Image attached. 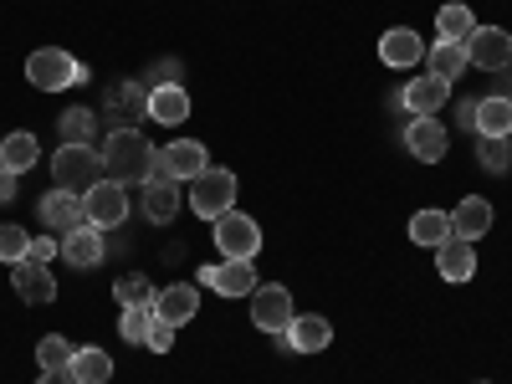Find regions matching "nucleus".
Segmentation results:
<instances>
[{
	"instance_id": "obj_1",
	"label": "nucleus",
	"mask_w": 512,
	"mask_h": 384,
	"mask_svg": "<svg viewBox=\"0 0 512 384\" xmlns=\"http://www.w3.org/2000/svg\"><path fill=\"white\" fill-rule=\"evenodd\" d=\"M154 159H159V149L139 134V128H113V134L103 139V169L118 185H144Z\"/></svg>"
},
{
	"instance_id": "obj_2",
	"label": "nucleus",
	"mask_w": 512,
	"mask_h": 384,
	"mask_svg": "<svg viewBox=\"0 0 512 384\" xmlns=\"http://www.w3.org/2000/svg\"><path fill=\"white\" fill-rule=\"evenodd\" d=\"M52 180H57V190L88 195L98 180H108L103 149H93V144H62V149L52 154Z\"/></svg>"
},
{
	"instance_id": "obj_3",
	"label": "nucleus",
	"mask_w": 512,
	"mask_h": 384,
	"mask_svg": "<svg viewBox=\"0 0 512 384\" xmlns=\"http://www.w3.org/2000/svg\"><path fill=\"white\" fill-rule=\"evenodd\" d=\"M26 77H31V88H41V93H62V88H77V82L88 77V67H82L72 52H62V47H41V52L26 57Z\"/></svg>"
},
{
	"instance_id": "obj_4",
	"label": "nucleus",
	"mask_w": 512,
	"mask_h": 384,
	"mask_svg": "<svg viewBox=\"0 0 512 384\" xmlns=\"http://www.w3.org/2000/svg\"><path fill=\"white\" fill-rule=\"evenodd\" d=\"M190 210L200 221H221L226 210H236V175L231 169H205L190 180Z\"/></svg>"
},
{
	"instance_id": "obj_5",
	"label": "nucleus",
	"mask_w": 512,
	"mask_h": 384,
	"mask_svg": "<svg viewBox=\"0 0 512 384\" xmlns=\"http://www.w3.org/2000/svg\"><path fill=\"white\" fill-rule=\"evenodd\" d=\"M205 169H210L205 144L175 139L169 149H159V159H154V169H149V180H195V175H205ZM149 180H144V185H149Z\"/></svg>"
},
{
	"instance_id": "obj_6",
	"label": "nucleus",
	"mask_w": 512,
	"mask_h": 384,
	"mask_svg": "<svg viewBox=\"0 0 512 384\" xmlns=\"http://www.w3.org/2000/svg\"><path fill=\"white\" fill-rule=\"evenodd\" d=\"M82 216H88V226H98V231L123 226V221H128V185L98 180L88 195H82Z\"/></svg>"
},
{
	"instance_id": "obj_7",
	"label": "nucleus",
	"mask_w": 512,
	"mask_h": 384,
	"mask_svg": "<svg viewBox=\"0 0 512 384\" xmlns=\"http://www.w3.org/2000/svg\"><path fill=\"white\" fill-rule=\"evenodd\" d=\"M210 226H216L221 256H231V262H256V251H262V231H256L251 216H241V210H226V216L210 221Z\"/></svg>"
},
{
	"instance_id": "obj_8",
	"label": "nucleus",
	"mask_w": 512,
	"mask_h": 384,
	"mask_svg": "<svg viewBox=\"0 0 512 384\" xmlns=\"http://www.w3.org/2000/svg\"><path fill=\"white\" fill-rule=\"evenodd\" d=\"M292 318H297V313H292L287 287L272 282V287H256V292H251V323L262 328V333H277V338H282V333L292 328Z\"/></svg>"
},
{
	"instance_id": "obj_9",
	"label": "nucleus",
	"mask_w": 512,
	"mask_h": 384,
	"mask_svg": "<svg viewBox=\"0 0 512 384\" xmlns=\"http://www.w3.org/2000/svg\"><path fill=\"white\" fill-rule=\"evenodd\" d=\"M466 57H472V67L502 72V67L512 62V31H502V26H477L472 36H466Z\"/></svg>"
},
{
	"instance_id": "obj_10",
	"label": "nucleus",
	"mask_w": 512,
	"mask_h": 384,
	"mask_svg": "<svg viewBox=\"0 0 512 384\" xmlns=\"http://www.w3.org/2000/svg\"><path fill=\"white\" fill-rule=\"evenodd\" d=\"M446 98H451V82L436 77V72L410 77V82H405V93H400V103H405L415 118H436V113L446 108Z\"/></svg>"
},
{
	"instance_id": "obj_11",
	"label": "nucleus",
	"mask_w": 512,
	"mask_h": 384,
	"mask_svg": "<svg viewBox=\"0 0 512 384\" xmlns=\"http://www.w3.org/2000/svg\"><path fill=\"white\" fill-rule=\"evenodd\" d=\"M200 282L210 287V292H221V297H251L256 292V267L251 262H216V267H205L200 272Z\"/></svg>"
},
{
	"instance_id": "obj_12",
	"label": "nucleus",
	"mask_w": 512,
	"mask_h": 384,
	"mask_svg": "<svg viewBox=\"0 0 512 384\" xmlns=\"http://www.w3.org/2000/svg\"><path fill=\"white\" fill-rule=\"evenodd\" d=\"M282 338H287V349H292V354H318V349L333 344V323H328L323 313H297L292 328H287Z\"/></svg>"
},
{
	"instance_id": "obj_13",
	"label": "nucleus",
	"mask_w": 512,
	"mask_h": 384,
	"mask_svg": "<svg viewBox=\"0 0 512 384\" xmlns=\"http://www.w3.org/2000/svg\"><path fill=\"white\" fill-rule=\"evenodd\" d=\"M11 282H16V297H21V303H52V297H57V277H52V267L31 262V256L11 267Z\"/></svg>"
},
{
	"instance_id": "obj_14",
	"label": "nucleus",
	"mask_w": 512,
	"mask_h": 384,
	"mask_svg": "<svg viewBox=\"0 0 512 384\" xmlns=\"http://www.w3.org/2000/svg\"><path fill=\"white\" fill-rule=\"evenodd\" d=\"M405 149H410L420 164L446 159V128H441V118H410V128H405Z\"/></svg>"
},
{
	"instance_id": "obj_15",
	"label": "nucleus",
	"mask_w": 512,
	"mask_h": 384,
	"mask_svg": "<svg viewBox=\"0 0 512 384\" xmlns=\"http://www.w3.org/2000/svg\"><path fill=\"white\" fill-rule=\"evenodd\" d=\"M41 221H47L52 231H77V226H88V216H82V195L72 190H47L41 195Z\"/></svg>"
},
{
	"instance_id": "obj_16",
	"label": "nucleus",
	"mask_w": 512,
	"mask_h": 384,
	"mask_svg": "<svg viewBox=\"0 0 512 384\" xmlns=\"http://www.w3.org/2000/svg\"><path fill=\"white\" fill-rule=\"evenodd\" d=\"M195 313H200V292H195V287L175 282V287H164V292H154V318H164L169 328H180V323H190Z\"/></svg>"
},
{
	"instance_id": "obj_17",
	"label": "nucleus",
	"mask_w": 512,
	"mask_h": 384,
	"mask_svg": "<svg viewBox=\"0 0 512 384\" xmlns=\"http://www.w3.org/2000/svg\"><path fill=\"white\" fill-rule=\"evenodd\" d=\"M436 272H441L446 282H472V272H477V246L461 241V236L441 241V246H436Z\"/></svg>"
},
{
	"instance_id": "obj_18",
	"label": "nucleus",
	"mask_w": 512,
	"mask_h": 384,
	"mask_svg": "<svg viewBox=\"0 0 512 384\" xmlns=\"http://www.w3.org/2000/svg\"><path fill=\"white\" fill-rule=\"evenodd\" d=\"M420 57H425L420 31L395 26V31H384V36H379V62H384V67H420Z\"/></svg>"
},
{
	"instance_id": "obj_19",
	"label": "nucleus",
	"mask_w": 512,
	"mask_h": 384,
	"mask_svg": "<svg viewBox=\"0 0 512 384\" xmlns=\"http://www.w3.org/2000/svg\"><path fill=\"white\" fill-rule=\"evenodd\" d=\"M487 231H492V205H487L482 195H466V200L451 210V236L477 241V236H487Z\"/></svg>"
},
{
	"instance_id": "obj_20",
	"label": "nucleus",
	"mask_w": 512,
	"mask_h": 384,
	"mask_svg": "<svg viewBox=\"0 0 512 384\" xmlns=\"http://www.w3.org/2000/svg\"><path fill=\"white\" fill-rule=\"evenodd\" d=\"M57 256H62V262H72V267H98V262H103V236H98V226L67 231Z\"/></svg>"
},
{
	"instance_id": "obj_21",
	"label": "nucleus",
	"mask_w": 512,
	"mask_h": 384,
	"mask_svg": "<svg viewBox=\"0 0 512 384\" xmlns=\"http://www.w3.org/2000/svg\"><path fill=\"white\" fill-rule=\"evenodd\" d=\"M144 216L154 226H169L180 216V180H149L144 185Z\"/></svg>"
},
{
	"instance_id": "obj_22",
	"label": "nucleus",
	"mask_w": 512,
	"mask_h": 384,
	"mask_svg": "<svg viewBox=\"0 0 512 384\" xmlns=\"http://www.w3.org/2000/svg\"><path fill=\"white\" fill-rule=\"evenodd\" d=\"M466 67H472V57H466V41H436V47H425V72H436L446 82H456Z\"/></svg>"
},
{
	"instance_id": "obj_23",
	"label": "nucleus",
	"mask_w": 512,
	"mask_h": 384,
	"mask_svg": "<svg viewBox=\"0 0 512 384\" xmlns=\"http://www.w3.org/2000/svg\"><path fill=\"white\" fill-rule=\"evenodd\" d=\"M149 118L185 123L190 118V93L180 88V82H159V88H149Z\"/></svg>"
},
{
	"instance_id": "obj_24",
	"label": "nucleus",
	"mask_w": 512,
	"mask_h": 384,
	"mask_svg": "<svg viewBox=\"0 0 512 384\" xmlns=\"http://www.w3.org/2000/svg\"><path fill=\"white\" fill-rule=\"evenodd\" d=\"M410 241L415 246H441V241H451V210H415L410 216Z\"/></svg>"
},
{
	"instance_id": "obj_25",
	"label": "nucleus",
	"mask_w": 512,
	"mask_h": 384,
	"mask_svg": "<svg viewBox=\"0 0 512 384\" xmlns=\"http://www.w3.org/2000/svg\"><path fill=\"white\" fill-rule=\"evenodd\" d=\"M477 134L482 139H512V103L507 98H482L477 103Z\"/></svg>"
},
{
	"instance_id": "obj_26",
	"label": "nucleus",
	"mask_w": 512,
	"mask_h": 384,
	"mask_svg": "<svg viewBox=\"0 0 512 384\" xmlns=\"http://www.w3.org/2000/svg\"><path fill=\"white\" fill-rule=\"evenodd\" d=\"M41 159V144H36V134H11V139H0V164L11 169V175H26V169Z\"/></svg>"
},
{
	"instance_id": "obj_27",
	"label": "nucleus",
	"mask_w": 512,
	"mask_h": 384,
	"mask_svg": "<svg viewBox=\"0 0 512 384\" xmlns=\"http://www.w3.org/2000/svg\"><path fill=\"white\" fill-rule=\"evenodd\" d=\"M67 374H72L77 384H108V379H113V359H108L103 349H77L72 364H67Z\"/></svg>"
},
{
	"instance_id": "obj_28",
	"label": "nucleus",
	"mask_w": 512,
	"mask_h": 384,
	"mask_svg": "<svg viewBox=\"0 0 512 384\" xmlns=\"http://www.w3.org/2000/svg\"><path fill=\"white\" fill-rule=\"evenodd\" d=\"M57 128H62V144H93V134H98V113H93V108H67Z\"/></svg>"
},
{
	"instance_id": "obj_29",
	"label": "nucleus",
	"mask_w": 512,
	"mask_h": 384,
	"mask_svg": "<svg viewBox=\"0 0 512 384\" xmlns=\"http://www.w3.org/2000/svg\"><path fill=\"white\" fill-rule=\"evenodd\" d=\"M113 292H118V303H123V308H154V287H149V277H139V272L118 277Z\"/></svg>"
},
{
	"instance_id": "obj_30",
	"label": "nucleus",
	"mask_w": 512,
	"mask_h": 384,
	"mask_svg": "<svg viewBox=\"0 0 512 384\" xmlns=\"http://www.w3.org/2000/svg\"><path fill=\"white\" fill-rule=\"evenodd\" d=\"M436 26H441V36H446V41H466V36L477 31V16L466 11V6H441Z\"/></svg>"
},
{
	"instance_id": "obj_31",
	"label": "nucleus",
	"mask_w": 512,
	"mask_h": 384,
	"mask_svg": "<svg viewBox=\"0 0 512 384\" xmlns=\"http://www.w3.org/2000/svg\"><path fill=\"white\" fill-rule=\"evenodd\" d=\"M72 354H77V349L67 344L62 333H47V338L36 344V364H41V369H67V364H72Z\"/></svg>"
},
{
	"instance_id": "obj_32",
	"label": "nucleus",
	"mask_w": 512,
	"mask_h": 384,
	"mask_svg": "<svg viewBox=\"0 0 512 384\" xmlns=\"http://www.w3.org/2000/svg\"><path fill=\"white\" fill-rule=\"evenodd\" d=\"M149 328H154V308H123V318H118L123 344H144Z\"/></svg>"
},
{
	"instance_id": "obj_33",
	"label": "nucleus",
	"mask_w": 512,
	"mask_h": 384,
	"mask_svg": "<svg viewBox=\"0 0 512 384\" xmlns=\"http://www.w3.org/2000/svg\"><path fill=\"white\" fill-rule=\"evenodd\" d=\"M26 251H31V236L21 226H0V262H26Z\"/></svg>"
},
{
	"instance_id": "obj_34",
	"label": "nucleus",
	"mask_w": 512,
	"mask_h": 384,
	"mask_svg": "<svg viewBox=\"0 0 512 384\" xmlns=\"http://www.w3.org/2000/svg\"><path fill=\"white\" fill-rule=\"evenodd\" d=\"M507 164H512V139H482V169L502 175Z\"/></svg>"
},
{
	"instance_id": "obj_35",
	"label": "nucleus",
	"mask_w": 512,
	"mask_h": 384,
	"mask_svg": "<svg viewBox=\"0 0 512 384\" xmlns=\"http://www.w3.org/2000/svg\"><path fill=\"white\" fill-rule=\"evenodd\" d=\"M144 344H149L154 354H169V349H175V328H169L164 318H154V328H149V338H144Z\"/></svg>"
},
{
	"instance_id": "obj_36",
	"label": "nucleus",
	"mask_w": 512,
	"mask_h": 384,
	"mask_svg": "<svg viewBox=\"0 0 512 384\" xmlns=\"http://www.w3.org/2000/svg\"><path fill=\"white\" fill-rule=\"evenodd\" d=\"M62 251V241H52V236H31V262H41V267H52V256Z\"/></svg>"
},
{
	"instance_id": "obj_37",
	"label": "nucleus",
	"mask_w": 512,
	"mask_h": 384,
	"mask_svg": "<svg viewBox=\"0 0 512 384\" xmlns=\"http://www.w3.org/2000/svg\"><path fill=\"white\" fill-rule=\"evenodd\" d=\"M6 200H16V175H11V169H0V205H6Z\"/></svg>"
},
{
	"instance_id": "obj_38",
	"label": "nucleus",
	"mask_w": 512,
	"mask_h": 384,
	"mask_svg": "<svg viewBox=\"0 0 512 384\" xmlns=\"http://www.w3.org/2000/svg\"><path fill=\"white\" fill-rule=\"evenodd\" d=\"M36 384H77V379H72L67 369H41V379H36Z\"/></svg>"
},
{
	"instance_id": "obj_39",
	"label": "nucleus",
	"mask_w": 512,
	"mask_h": 384,
	"mask_svg": "<svg viewBox=\"0 0 512 384\" xmlns=\"http://www.w3.org/2000/svg\"><path fill=\"white\" fill-rule=\"evenodd\" d=\"M456 118H461V128H477V103H472V98H466V103H461V113H456Z\"/></svg>"
},
{
	"instance_id": "obj_40",
	"label": "nucleus",
	"mask_w": 512,
	"mask_h": 384,
	"mask_svg": "<svg viewBox=\"0 0 512 384\" xmlns=\"http://www.w3.org/2000/svg\"><path fill=\"white\" fill-rule=\"evenodd\" d=\"M507 103H512V93H507Z\"/></svg>"
},
{
	"instance_id": "obj_41",
	"label": "nucleus",
	"mask_w": 512,
	"mask_h": 384,
	"mask_svg": "<svg viewBox=\"0 0 512 384\" xmlns=\"http://www.w3.org/2000/svg\"><path fill=\"white\" fill-rule=\"evenodd\" d=\"M0 169H6V164H0Z\"/></svg>"
}]
</instances>
